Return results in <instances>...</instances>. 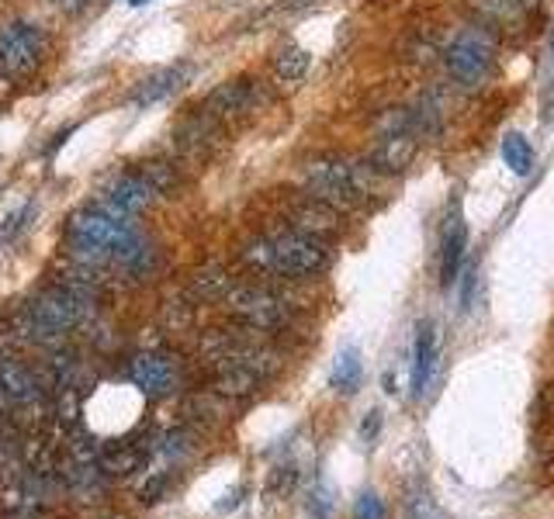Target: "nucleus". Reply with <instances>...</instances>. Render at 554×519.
<instances>
[{
    "instance_id": "nucleus-1",
    "label": "nucleus",
    "mask_w": 554,
    "mask_h": 519,
    "mask_svg": "<svg viewBox=\"0 0 554 519\" xmlns=\"http://www.w3.org/2000/svg\"><path fill=\"white\" fill-rule=\"evenodd\" d=\"M136 243L139 236L129 218L111 215L101 205L77 208V212L66 218V246H70L73 260L87 263V267L104 260H122Z\"/></svg>"
},
{
    "instance_id": "nucleus-2",
    "label": "nucleus",
    "mask_w": 554,
    "mask_h": 519,
    "mask_svg": "<svg viewBox=\"0 0 554 519\" xmlns=\"http://www.w3.org/2000/svg\"><path fill=\"white\" fill-rule=\"evenodd\" d=\"M239 257L257 274H281V277H316L323 274L329 263L323 239H312L295 229L250 239L239 250Z\"/></svg>"
},
{
    "instance_id": "nucleus-3",
    "label": "nucleus",
    "mask_w": 554,
    "mask_h": 519,
    "mask_svg": "<svg viewBox=\"0 0 554 519\" xmlns=\"http://www.w3.org/2000/svg\"><path fill=\"white\" fill-rule=\"evenodd\" d=\"M305 191L336 212H354L368 198L361 191V167L340 160V156H319V160L305 163Z\"/></svg>"
},
{
    "instance_id": "nucleus-4",
    "label": "nucleus",
    "mask_w": 554,
    "mask_h": 519,
    "mask_svg": "<svg viewBox=\"0 0 554 519\" xmlns=\"http://www.w3.org/2000/svg\"><path fill=\"white\" fill-rule=\"evenodd\" d=\"M46 59V32L32 21H7L0 28V70L7 77H28Z\"/></svg>"
},
{
    "instance_id": "nucleus-5",
    "label": "nucleus",
    "mask_w": 554,
    "mask_h": 519,
    "mask_svg": "<svg viewBox=\"0 0 554 519\" xmlns=\"http://www.w3.org/2000/svg\"><path fill=\"white\" fill-rule=\"evenodd\" d=\"M444 66L451 73V80H458L461 87H482L492 77V66H496V49L485 35L478 32H464L458 35L444 52Z\"/></svg>"
},
{
    "instance_id": "nucleus-6",
    "label": "nucleus",
    "mask_w": 554,
    "mask_h": 519,
    "mask_svg": "<svg viewBox=\"0 0 554 519\" xmlns=\"http://www.w3.org/2000/svg\"><path fill=\"white\" fill-rule=\"evenodd\" d=\"M226 305L239 322H246L257 333H274L291 319L288 305L267 288H229Z\"/></svg>"
},
{
    "instance_id": "nucleus-7",
    "label": "nucleus",
    "mask_w": 554,
    "mask_h": 519,
    "mask_svg": "<svg viewBox=\"0 0 554 519\" xmlns=\"http://www.w3.org/2000/svg\"><path fill=\"white\" fill-rule=\"evenodd\" d=\"M160 198L156 194V187L146 180V173L142 170H125V173H115V177L108 180V184L101 187V198H97V205L108 208L111 215L118 218H136L139 212H146L153 201Z\"/></svg>"
},
{
    "instance_id": "nucleus-8",
    "label": "nucleus",
    "mask_w": 554,
    "mask_h": 519,
    "mask_svg": "<svg viewBox=\"0 0 554 519\" xmlns=\"http://www.w3.org/2000/svg\"><path fill=\"white\" fill-rule=\"evenodd\" d=\"M257 108V84L253 80H226L205 97V111L215 122H236Z\"/></svg>"
},
{
    "instance_id": "nucleus-9",
    "label": "nucleus",
    "mask_w": 554,
    "mask_h": 519,
    "mask_svg": "<svg viewBox=\"0 0 554 519\" xmlns=\"http://www.w3.org/2000/svg\"><path fill=\"white\" fill-rule=\"evenodd\" d=\"M288 222L295 232H305V236H312V239H329L343 229V212H336L326 201L305 194V198H298L295 205L288 208Z\"/></svg>"
},
{
    "instance_id": "nucleus-10",
    "label": "nucleus",
    "mask_w": 554,
    "mask_h": 519,
    "mask_svg": "<svg viewBox=\"0 0 554 519\" xmlns=\"http://www.w3.org/2000/svg\"><path fill=\"white\" fill-rule=\"evenodd\" d=\"M419 153V135L413 132V125H406V129H392L381 135V142L374 146L371 153V167L378 173H402L413 167Z\"/></svg>"
},
{
    "instance_id": "nucleus-11",
    "label": "nucleus",
    "mask_w": 554,
    "mask_h": 519,
    "mask_svg": "<svg viewBox=\"0 0 554 519\" xmlns=\"http://www.w3.org/2000/svg\"><path fill=\"white\" fill-rule=\"evenodd\" d=\"M433 367H437V326L419 322L413 340V367H409V395L413 398L423 395L426 385L433 381Z\"/></svg>"
},
{
    "instance_id": "nucleus-12",
    "label": "nucleus",
    "mask_w": 554,
    "mask_h": 519,
    "mask_svg": "<svg viewBox=\"0 0 554 519\" xmlns=\"http://www.w3.org/2000/svg\"><path fill=\"white\" fill-rule=\"evenodd\" d=\"M129 378L142 395L156 398V395H167V391L174 388V367L163 357H156V353H142V357L132 360Z\"/></svg>"
},
{
    "instance_id": "nucleus-13",
    "label": "nucleus",
    "mask_w": 554,
    "mask_h": 519,
    "mask_svg": "<svg viewBox=\"0 0 554 519\" xmlns=\"http://www.w3.org/2000/svg\"><path fill=\"white\" fill-rule=\"evenodd\" d=\"M464 246H468V225L461 218H451L444 225V236H440V284L444 288L458 281L464 267Z\"/></svg>"
},
{
    "instance_id": "nucleus-14",
    "label": "nucleus",
    "mask_w": 554,
    "mask_h": 519,
    "mask_svg": "<svg viewBox=\"0 0 554 519\" xmlns=\"http://www.w3.org/2000/svg\"><path fill=\"white\" fill-rule=\"evenodd\" d=\"M184 80H187L184 63L149 73V77L139 80L136 90H132V104H136V108H149V104H156V101H167L170 94H177V90L184 87Z\"/></svg>"
},
{
    "instance_id": "nucleus-15",
    "label": "nucleus",
    "mask_w": 554,
    "mask_h": 519,
    "mask_svg": "<svg viewBox=\"0 0 554 519\" xmlns=\"http://www.w3.org/2000/svg\"><path fill=\"white\" fill-rule=\"evenodd\" d=\"M361 378H364L361 350L357 346H343L333 360V371H329V385L343 391V395H350V391H357V385H361Z\"/></svg>"
},
{
    "instance_id": "nucleus-16",
    "label": "nucleus",
    "mask_w": 554,
    "mask_h": 519,
    "mask_svg": "<svg viewBox=\"0 0 554 519\" xmlns=\"http://www.w3.org/2000/svg\"><path fill=\"white\" fill-rule=\"evenodd\" d=\"M309 66H312V56L302 45H281V49L274 52V73L284 84H298V80L309 73Z\"/></svg>"
},
{
    "instance_id": "nucleus-17",
    "label": "nucleus",
    "mask_w": 554,
    "mask_h": 519,
    "mask_svg": "<svg viewBox=\"0 0 554 519\" xmlns=\"http://www.w3.org/2000/svg\"><path fill=\"white\" fill-rule=\"evenodd\" d=\"M503 160L516 177H527V173L534 170V149H530L527 135H520V132L506 135L503 139Z\"/></svg>"
},
{
    "instance_id": "nucleus-18",
    "label": "nucleus",
    "mask_w": 554,
    "mask_h": 519,
    "mask_svg": "<svg viewBox=\"0 0 554 519\" xmlns=\"http://www.w3.org/2000/svg\"><path fill=\"white\" fill-rule=\"evenodd\" d=\"M0 385H4V391L11 398H18V402L35 398V378L18 364H0Z\"/></svg>"
},
{
    "instance_id": "nucleus-19",
    "label": "nucleus",
    "mask_w": 554,
    "mask_h": 519,
    "mask_svg": "<svg viewBox=\"0 0 554 519\" xmlns=\"http://www.w3.org/2000/svg\"><path fill=\"white\" fill-rule=\"evenodd\" d=\"M142 173H146V180L156 187V194H170V191H177V187H181V173H177L174 163H167V160L142 163Z\"/></svg>"
},
{
    "instance_id": "nucleus-20",
    "label": "nucleus",
    "mask_w": 554,
    "mask_h": 519,
    "mask_svg": "<svg viewBox=\"0 0 554 519\" xmlns=\"http://www.w3.org/2000/svg\"><path fill=\"white\" fill-rule=\"evenodd\" d=\"M354 519H385V502L374 492H364L361 499L354 502Z\"/></svg>"
},
{
    "instance_id": "nucleus-21",
    "label": "nucleus",
    "mask_w": 554,
    "mask_h": 519,
    "mask_svg": "<svg viewBox=\"0 0 554 519\" xmlns=\"http://www.w3.org/2000/svg\"><path fill=\"white\" fill-rule=\"evenodd\" d=\"M458 277H461V308H471V302H475V288H478V270H475V263H464Z\"/></svg>"
},
{
    "instance_id": "nucleus-22",
    "label": "nucleus",
    "mask_w": 554,
    "mask_h": 519,
    "mask_svg": "<svg viewBox=\"0 0 554 519\" xmlns=\"http://www.w3.org/2000/svg\"><path fill=\"white\" fill-rule=\"evenodd\" d=\"M32 215H35V205H25L18 215H11V218H7V225H4V232H0V236H4V239H14L21 229H25V225H28V218H32Z\"/></svg>"
},
{
    "instance_id": "nucleus-23",
    "label": "nucleus",
    "mask_w": 554,
    "mask_h": 519,
    "mask_svg": "<svg viewBox=\"0 0 554 519\" xmlns=\"http://www.w3.org/2000/svg\"><path fill=\"white\" fill-rule=\"evenodd\" d=\"M329 509H333V499H329L326 488H319V492L312 495V519H329Z\"/></svg>"
},
{
    "instance_id": "nucleus-24",
    "label": "nucleus",
    "mask_w": 554,
    "mask_h": 519,
    "mask_svg": "<svg viewBox=\"0 0 554 519\" xmlns=\"http://www.w3.org/2000/svg\"><path fill=\"white\" fill-rule=\"evenodd\" d=\"M52 7H59L63 14H80L91 7V0H52Z\"/></svg>"
},
{
    "instance_id": "nucleus-25",
    "label": "nucleus",
    "mask_w": 554,
    "mask_h": 519,
    "mask_svg": "<svg viewBox=\"0 0 554 519\" xmlns=\"http://www.w3.org/2000/svg\"><path fill=\"white\" fill-rule=\"evenodd\" d=\"M374 430H381V412H368V423H364V436H374Z\"/></svg>"
},
{
    "instance_id": "nucleus-26",
    "label": "nucleus",
    "mask_w": 554,
    "mask_h": 519,
    "mask_svg": "<svg viewBox=\"0 0 554 519\" xmlns=\"http://www.w3.org/2000/svg\"><path fill=\"white\" fill-rule=\"evenodd\" d=\"M7 94H11V77H7V73L0 70V104L7 101Z\"/></svg>"
},
{
    "instance_id": "nucleus-27",
    "label": "nucleus",
    "mask_w": 554,
    "mask_h": 519,
    "mask_svg": "<svg viewBox=\"0 0 554 519\" xmlns=\"http://www.w3.org/2000/svg\"><path fill=\"white\" fill-rule=\"evenodd\" d=\"M129 7H142V4H149V0H125Z\"/></svg>"
},
{
    "instance_id": "nucleus-28",
    "label": "nucleus",
    "mask_w": 554,
    "mask_h": 519,
    "mask_svg": "<svg viewBox=\"0 0 554 519\" xmlns=\"http://www.w3.org/2000/svg\"><path fill=\"white\" fill-rule=\"evenodd\" d=\"M516 4H523V7H534V4H537V0H516Z\"/></svg>"
}]
</instances>
